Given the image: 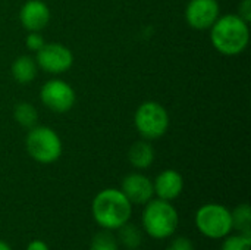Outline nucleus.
I'll use <instances>...</instances> for the list:
<instances>
[{"label":"nucleus","instance_id":"nucleus-24","mask_svg":"<svg viewBox=\"0 0 251 250\" xmlns=\"http://www.w3.org/2000/svg\"><path fill=\"white\" fill-rule=\"evenodd\" d=\"M0 250H12V249H10V246H9L6 242L0 240Z\"/></svg>","mask_w":251,"mask_h":250},{"label":"nucleus","instance_id":"nucleus-16","mask_svg":"<svg viewBox=\"0 0 251 250\" xmlns=\"http://www.w3.org/2000/svg\"><path fill=\"white\" fill-rule=\"evenodd\" d=\"M232 228L238 230L240 234L251 236V209L249 203L238 205L232 212Z\"/></svg>","mask_w":251,"mask_h":250},{"label":"nucleus","instance_id":"nucleus-13","mask_svg":"<svg viewBox=\"0 0 251 250\" xmlns=\"http://www.w3.org/2000/svg\"><path fill=\"white\" fill-rule=\"evenodd\" d=\"M128 161L137 169H147L154 162V147L144 139L135 141L128 150Z\"/></svg>","mask_w":251,"mask_h":250},{"label":"nucleus","instance_id":"nucleus-3","mask_svg":"<svg viewBox=\"0 0 251 250\" xmlns=\"http://www.w3.org/2000/svg\"><path fill=\"white\" fill-rule=\"evenodd\" d=\"M141 222L144 231L150 237L156 240H165L175 234L179 225V215L171 202L151 199L146 203Z\"/></svg>","mask_w":251,"mask_h":250},{"label":"nucleus","instance_id":"nucleus-8","mask_svg":"<svg viewBox=\"0 0 251 250\" xmlns=\"http://www.w3.org/2000/svg\"><path fill=\"white\" fill-rule=\"evenodd\" d=\"M35 53L38 68L51 75L63 74L74 65V53L62 43H46Z\"/></svg>","mask_w":251,"mask_h":250},{"label":"nucleus","instance_id":"nucleus-10","mask_svg":"<svg viewBox=\"0 0 251 250\" xmlns=\"http://www.w3.org/2000/svg\"><path fill=\"white\" fill-rule=\"evenodd\" d=\"M122 193L132 205H146L153 199V181L140 172H131L122 180Z\"/></svg>","mask_w":251,"mask_h":250},{"label":"nucleus","instance_id":"nucleus-9","mask_svg":"<svg viewBox=\"0 0 251 250\" xmlns=\"http://www.w3.org/2000/svg\"><path fill=\"white\" fill-rule=\"evenodd\" d=\"M221 16V7L216 0H190L185 7V21L194 29H210Z\"/></svg>","mask_w":251,"mask_h":250},{"label":"nucleus","instance_id":"nucleus-1","mask_svg":"<svg viewBox=\"0 0 251 250\" xmlns=\"http://www.w3.org/2000/svg\"><path fill=\"white\" fill-rule=\"evenodd\" d=\"M210 41L219 53L225 56H237L249 46V22H246L237 13L222 15L210 27Z\"/></svg>","mask_w":251,"mask_h":250},{"label":"nucleus","instance_id":"nucleus-23","mask_svg":"<svg viewBox=\"0 0 251 250\" xmlns=\"http://www.w3.org/2000/svg\"><path fill=\"white\" fill-rule=\"evenodd\" d=\"M26 250H50L49 245L44 242V240H40V239H35V240H31L26 246Z\"/></svg>","mask_w":251,"mask_h":250},{"label":"nucleus","instance_id":"nucleus-6","mask_svg":"<svg viewBox=\"0 0 251 250\" xmlns=\"http://www.w3.org/2000/svg\"><path fill=\"white\" fill-rule=\"evenodd\" d=\"M134 124L144 140H157L169 128V113L160 103L149 100L137 108Z\"/></svg>","mask_w":251,"mask_h":250},{"label":"nucleus","instance_id":"nucleus-12","mask_svg":"<svg viewBox=\"0 0 251 250\" xmlns=\"http://www.w3.org/2000/svg\"><path fill=\"white\" fill-rule=\"evenodd\" d=\"M153 190L157 199L172 202L181 196L184 190V178L175 169H165L153 181Z\"/></svg>","mask_w":251,"mask_h":250},{"label":"nucleus","instance_id":"nucleus-22","mask_svg":"<svg viewBox=\"0 0 251 250\" xmlns=\"http://www.w3.org/2000/svg\"><path fill=\"white\" fill-rule=\"evenodd\" d=\"M240 18H243L246 22L250 24L251 21V0H243L240 7H238V13Z\"/></svg>","mask_w":251,"mask_h":250},{"label":"nucleus","instance_id":"nucleus-19","mask_svg":"<svg viewBox=\"0 0 251 250\" xmlns=\"http://www.w3.org/2000/svg\"><path fill=\"white\" fill-rule=\"evenodd\" d=\"M251 236L237 234V236H226L224 239L221 250H250Z\"/></svg>","mask_w":251,"mask_h":250},{"label":"nucleus","instance_id":"nucleus-17","mask_svg":"<svg viewBox=\"0 0 251 250\" xmlns=\"http://www.w3.org/2000/svg\"><path fill=\"white\" fill-rule=\"evenodd\" d=\"M118 231V242L122 243V246H125L126 249L134 250L137 248H140L141 245V240H143V234L140 231L138 227L126 222L125 225H122Z\"/></svg>","mask_w":251,"mask_h":250},{"label":"nucleus","instance_id":"nucleus-15","mask_svg":"<svg viewBox=\"0 0 251 250\" xmlns=\"http://www.w3.org/2000/svg\"><path fill=\"white\" fill-rule=\"evenodd\" d=\"M13 118L21 127L29 130L37 125L38 112L34 105H31L28 102H21V103L15 105V108H13Z\"/></svg>","mask_w":251,"mask_h":250},{"label":"nucleus","instance_id":"nucleus-20","mask_svg":"<svg viewBox=\"0 0 251 250\" xmlns=\"http://www.w3.org/2000/svg\"><path fill=\"white\" fill-rule=\"evenodd\" d=\"M44 44H46V41H44L43 35L40 34V31H29V34L25 38V46L31 52H38Z\"/></svg>","mask_w":251,"mask_h":250},{"label":"nucleus","instance_id":"nucleus-14","mask_svg":"<svg viewBox=\"0 0 251 250\" xmlns=\"http://www.w3.org/2000/svg\"><path fill=\"white\" fill-rule=\"evenodd\" d=\"M12 77L19 84H29L35 80L38 72V65L34 57L28 55H22L16 57L10 66Z\"/></svg>","mask_w":251,"mask_h":250},{"label":"nucleus","instance_id":"nucleus-7","mask_svg":"<svg viewBox=\"0 0 251 250\" xmlns=\"http://www.w3.org/2000/svg\"><path fill=\"white\" fill-rule=\"evenodd\" d=\"M41 103L54 113H66L69 112L75 102L76 94L71 84L63 80L53 78L43 84L40 90Z\"/></svg>","mask_w":251,"mask_h":250},{"label":"nucleus","instance_id":"nucleus-5","mask_svg":"<svg viewBox=\"0 0 251 250\" xmlns=\"http://www.w3.org/2000/svg\"><path fill=\"white\" fill-rule=\"evenodd\" d=\"M196 227L207 239H225L234 230L231 211L221 203H206L196 214Z\"/></svg>","mask_w":251,"mask_h":250},{"label":"nucleus","instance_id":"nucleus-21","mask_svg":"<svg viewBox=\"0 0 251 250\" xmlns=\"http://www.w3.org/2000/svg\"><path fill=\"white\" fill-rule=\"evenodd\" d=\"M166 250H194V245L188 237H176Z\"/></svg>","mask_w":251,"mask_h":250},{"label":"nucleus","instance_id":"nucleus-18","mask_svg":"<svg viewBox=\"0 0 251 250\" xmlns=\"http://www.w3.org/2000/svg\"><path fill=\"white\" fill-rule=\"evenodd\" d=\"M90 250H119V242L112 231L101 230L93 237Z\"/></svg>","mask_w":251,"mask_h":250},{"label":"nucleus","instance_id":"nucleus-2","mask_svg":"<svg viewBox=\"0 0 251 250\" xmlns=\"http://www.w3.org/2000/svg\"><path fill=\"white\" fill-rule=\"evenodd\" d=\"M94 221L109 231H116L126 222L132 215V203L119 189H104L96 194L91 205Z\"/></svg>","mask_w":251,"mask_h":250},{"label":"nucleus","instance_id":"nucleus-11","mask_svg":"<svg viewBox=\"0 0 251 250\" xmlns=\"http://www.w3.org/2000/svg\"><path fill=\"white\" fill-rule=\"evenodd\" d=\"M51 13L43 0H26L19 10V21L26 31H41L50 22Z\"/></svg>","mask_w":251,"mask_h":250},{"label":"nucleus","instance_id":"nucleus-4","mask_svg":"<svg viewBox=\"0 0 251 250\" xmlns=\"http://www.w3.org/2000/svg\"><path fill=\"white\" fill-rule=\"evenodd\" d=\"M25 149L35 162L49 165L62 156L63 144L59 134L53 128L35 125L28 130L25 137Z\"/></svg>","mask_w":251,"mask_h":250}]
</instances>
